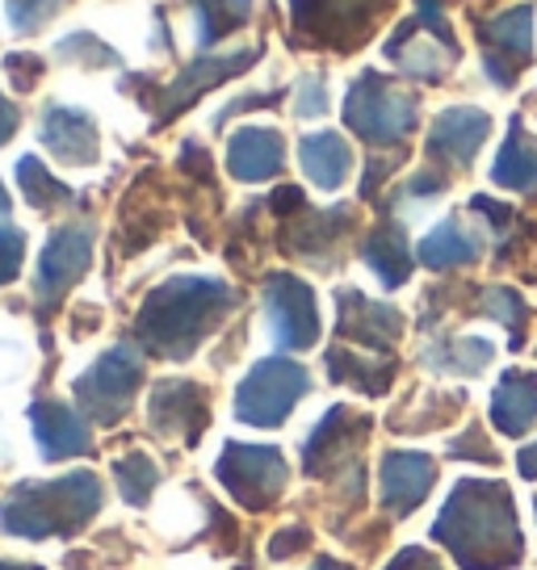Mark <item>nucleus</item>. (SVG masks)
<instances>
[{"instance_id":"2eb2a0df","label":"nucleus","mask_w":537,"mask_h":570,"mask_svg":"<svg viewBox=\"0 0 537 570\" xmlns=\"http://www.w3.org/2000/svg\"><path fill=\"white\" fill-rule=\"evenodd\" d=\"M336 332L361 348L391 353L394 340L403 336V315L387 303H370L361 289H341L336 294Z\"/></svg>"},{"instance_id":"3c124183","label":"nucleus","mask_w":537,"mask_h":570,"mask_svg":"<svg viewBox=\"0 0 537 570\" xmlns=\"http://www.w3.org/2000/svg\"><path fill=\"white\" fill-rule=\"evenodd\" d=\"M0 570H42V567H21V562H9V558H0Z\"/></svg>"},{"instance_id":"72a5a7b5","label":"nucleus","mask_w":537,"mask_h":570,"mask_svg":"<svg viewBox=\"0 0 537 570\" xmlns=\"http://www.w3.org/2000/svg\"><path fill=\"white\" fill-rule=\"evenodd\" d=\"M4 4H9V21H13V30L35 35V30H42L55 13L68 4V0H4Z\"/></svg>"},{"instance_id":"b1692460","label":"nucleus","mask_w":537,"mask_h":570,"mask_svg":"<svg viewBox=\"0 0 537 570\" xmlns=\"http://www.w3.org/2000/svg\"><path fill=\"white\" fill-rule=\"evenodd\" d=\"M361 256H365V265L374 268V277L387 289H399V285L412 277V248H408V232L399 223L374 227L370 239L361 244Z\"/></svg>"},{"instance_id":"603ef678","label":"nucleus","mask_w":537,"mask_h":570,"mask_svg":"<svg viewBox=\"0 0 537 570\" xmlns=\"http://www.w3.org/2000/svg\"><path fill=\"white\" fill-rule=\"evenodd\" d=\"M9 210V194H4V185H0V214Z\"/></svg>"},{"instance_id":"c03bdc74","label":"nucleus","mask_w":537,"mask_h":570,"mask_svg":"<svg viewBox=\"0 0 537 570\" xmlns=\"http://www.w3.org/2000/svg\"><path fill=\"white\" fill-rule=\"evenodd\" d=\"M268 210H273V214H294V210H306L303 189H294V185H282L277 194L268 197Z\"/></svg>"},{"instance_id":"e433bc0d","label":"nucleus","mask_w":537,"mask_h":570,"mask_svg":"<svg viewBox=\"0 0 537 570\" xmlns=\"http://www.w3.org/2000/svg\"><path fill=\"white\" fill-rule=\"evenodd\" d=\"M26 261V235L18 227H0V285H9Z\"/></svg>"},{"instance_id":"393cba45","label":"nucleus","mask_w":537,"mask_h":570,"mask_svg":"<svg viewBox=\"0 0 537 570\" xmlns=\"http://www.w3.org/2000/svg\"><path fill=\"white\" fill-rule=\"evenodd\" d=\"M416 261L432 273H446V268H466L479 261V239L466 232L458 218H446V223H437L424 239H420V248H416Z\"/></svg>"},{"instance_id":"58836bf2","label":"nucleus","mask_w":537,"mask_h":570,"mask_svg":"<svg viewBox=\"0 0 537 570\" xmlns=\"http://www.w3.org/2000/svg\"><path fill=\"white\" fill-rule=\"evenodd\" d=\"M299 106L294 114L299 118H320L323 109H328V85H323V76H306L303 85H299V97H294Z\"/></svg>"},{"instance_id":"6ab92c4d","label":"nucleus","mask_w":537,"mask_h":570,"mask_svg":"<svg viewBox=\"0 0 537 570\" xmlns=\"http://www.w3.org/2000/svg\"><path fill=\"white\" fill-rule=\"evenodd\" d=\"M42 147L64 164L85 168V164H97V156H101V135H97V122L85 109L51 106L42 118Z\"/></svg>"},{"instance_id":"49530a36","label":"nucleus","mask_w":537,"mask_h":570,"mask_svg":"<svg viewBox=\"0 0 537 570\" xmlns=\"http://www.w3.org/2000/svg\"><path fill=\"white\" fill-rule=\"evenodd\" d=\"M18 122H21L18 106H13L9 97H0V142H9L13 135H18Z\"/></svg>"},{"instance_id":"f257e3e1","label":"nucleus","mask_w":537,"mask_h":570,"mask_svg":"<svg viewBox=\"0 0 537 570\" xmlns=\"http://www.w3.org/2000/svg\"><path fill=\"white\" fill-rule=\"evenodd\" d=\"M432 541L446 546L462 570H512L525 553V537L508 487L462 479L432 524Z\"/></svg>"},{"instance_id":"4468645a","label":"nucleus","mask_w":537,"mask_h":570,"mask_svg":"<svg viewBox=\"0 0 537 570\" xmlns=\"http://www.w3.org/2000/svg\"><path fill=\"white\" fill-rule=\"evenodd\" d=\"M487 135H491V114L487 109L449 106L437 114L424 151H429L432 160L449 164V168H470V160L479 156Z\"/></svg>"},{"instance_id":"a211bd4d","label":"nucleus","mask_w":537,"mask_h":570,"mask_svg":"<svg viewBox=\"0 0 537 570\" xmlns=\"http://www.w3.org/2000/svg\"><path fill=\"white\" fill-rule=\"evenodd\" d=\"M30 432L38 441V453L47 462L59 458H80L92 449V432L80 420V411H72L68 403H55V399H38L30 407Z\"/></svg>"},{"instance_id":"a878e982","label":"nucleus","mask_w":537,"mask_h":570,"mask_svg":"<svg viewBox=\"0 0 537 570\" xmlns=\"http://www.w3.org/2000/svg\"><path fill=\"white\" fill-rule=\"evenodd\" d=\"M328 377L332 382H341V386H353V391L361 394H387L394 382V365L387 361V356H361L353 353V348H344V344H336V348H328Z\"/></svg>"},{"instance_id":"a18cd8bd","label":"nucleus","mask_w":537,"mask_h":570,"mask_svg":"<svg viewBox=\"0 0 537 570\" xmlns=\"http://www.w3.org/2000/svg\"><path fill=\"white\" fill-rule=\"evenodd\" d=\"M387 570H441V567H437V558H432V553H424V550H403Z\"/></svg>"},{"instance_id":"4be33fe9","label":"nucleus","mask_w":537,"mask_h":570,"mask_svg":"<svg viewBox=\"0 0 537 570\" xmlns=\"http://www.w3.org/2000/svg\"><path fill=\"white\" fill-rule=\"evenodd\" d=\"M491 180H496L500 189L537 197V139L525 130L520 118L508 122V139H504L496 164H491Z\"/></svg>"},{"instance_id":"412c9836","label":"nucleus","mask_w":537,"mask_h":570,"mask_svg":"<svg viewBox=\"0 0 537 570\" xmlns=\"http://www.w3.org/2000/svg\"><path fill=\"white\" fill-rule=\"evenodd\" d=\"M491 424L504 436H525L537 424V370H508L491 394Z\"/></svg>"},{"instance_id":"c85d7f7f","label":"nucleus","mask_w":537,"mask_h":570,"mask_svg":"<svg viewBox=\"0 0 537 570\" xmlns=\"http://www.w3.org/2000/svg\"><path fill=\"white\" fill-rule=\"evenodd\" d=\"M353 227V210L349 206H336V210H320V214H303V227H290V248L303 252L306 261L323 265L328 248L341 244V235Z\"/></svg>"},{"instance_id":"a19ab883","label":"nucleus","mask_w":537,"mask_h":570,"mask_svg":"<svg viewBox=\"0 0 537 570\" xmlns=\"http://www.w3.org/2000/svg\"><path fill=\"white\" fill-rule=\"evenodd\" d=\"M306 546H311V533H306L303 524H290V529H282V533L268 541V558L282 562V558H290V553H303Z\"/></svg>"},{"instance_id":"f03ea898","label":"nucleus","mask_w":537,"mask_h":570,"mask_svg":"<svg viewBox=\"0 0 537 570\" xmlns=\"http://www.w3.org/2000/svg\"><path fill=\"white\" fill-rule=\"evenodd\" d=\"M235 294L227 282L215 277H168L147 294L135 315V340L152 356L189 361L197 344L232 315Z\"/></svg>"},{"instance_id":"79ce46f5","label":"nucleus","mask_w":537,"mask_h":570,"mask_svg":"<svg viewBox=\"0 0 537 570\" xmlns=\"http://www.w3.org/2000/svg\"><path fill=\"white\" fill-rule=\"evenodd\" d=\"M403 197H412V202H429V197L446 194V177L441 173H416L403 189H399Z\"/></svg>"},{"instance_id":"aec40b11","label":"nucleus","mask_w":537,"mask_h":570,"mask_svg":"<svg viewBox=\"0 0 537 570\" xmlns=\"http://www.w3.org/2000/svg\"><path fill=\"white\" fill-rule=\"evenodd\" d=\"M227 168H232L235 180H273L282 168H286V142L277 130L268 126H244L232 135V147H227Z\"/></svg>"},{"instance_id":"09e8293b","label":"nucleus","mask_w":537,"mask_h":570,"mask_svg":"<svg viewBox=\"0 0 537 570\" xmlns=\"http://www.w3.org/2000/svg\"><path fill=\"white\" fill-rule=\"evenodd\" d=\"M517 470H520V479H537V445H529L525 453H520Z\"/></svg>"},{"instance_id":"37998d69","label":"nucleus","mask_w":537,"mask_h":570,"mask_svg":"<svg viewBox=\"0 0 537 570\" xmlns=\"http://www.w3.org/2000/svg\"><path fill=\"white\" fill-rule=\"evenodd\" d=\"M470 210L475 214H484V218H491V223H496V232H504V227H508V223H512V218H517V214L508 210V206H504V202H496V197H470Z\"/></svg>"},{"instance_id":"8fccbe9b","label":"nucleus","mask_w":537,"mask_h":570,"mask_svg":"<svg viewBox=\"0 0 537 570\" xmlns=\"http://www.w3.org/2000/svg\"><path fill=\"white\" fill-rule=\"evenodd\" d=\"M311 570H353V567H344V562H336V558H320Z\"/></svg>"},{"instance_id":"c756f323","label":"nucleus","mask_w":537,"mask_h":570,"mask_svg":"<svg viewBox=\"0 0 537 570\" xmlns=\"http://www.w3.org/2000/svg\"><path fill=\"white\" fill-rule=\"evenodd\" d=\"M114 479H118V491L130 508H147L152 491L160 487V470L147 453H126L123 462H114Z\"/></svg>"},{"instance_id":"cd10ccee","label":"nucleus","mask_w":537,"mask_h":570,"mask_svg":"<svg viewBox=\"0 0 537 570\" xmlns=\"http://www.w3.org/2000/svg\"><path fill=\"white\" fill-rule=\"evenodd\" d=\"M496 356V344L484 336H458V340H437L432 348L420 353L424 370H437V374H458V377H475L484 374Z\"/></svg>"},{"instance_id":"f704fd0d","label":"nucleus","mask_w":537,"mask_h":570,"mask_svg":"<svg viewBox=\"0 0 537 570\" xmlns=\"http://www.w3.org/2000/svg\"><path fill=\"white\" fill-rule=\"evenodd\" d=\"M416 21H420V30H429L441 47H449V51L458 55V38H453V30H449L441 0H416Z\"/></svg>"},{"instance_id":"6e6552de","label":"nucleus","mask_w":537,"mask_h":570,"mask_svg":"<svg viewBox=\"0 0 537 570\" xmlns=\"http://www.w3.org/2000/svg\"><path fill=\"white\" fill-rule=\"evenodd\" d=\"M215 474L240 508H248V512H265V508H273V503L282 499V491H286L290 465H286V458H282V449L235 445L232 441V445L223 449Z\"/></svg>"},{"instance_id":"c9c22d12","label":"nucleus","mask_w":537,"mask_h":570,"mask_svg":"<svg viewBox=\"0 0 537 570\" xmlns=\"http://www.w3.org/2000/svg\"><path fill=\"white\" fill-rule=\"evenodd\" d=\"M449 458H470V462H484V465H496L500 462V453L487 445V436H484V428H466L458 441H449Z\"/></svg>"},{"instance_id":"ea45409f","label":"nucleus","mask_w":537,"mask_h":570,"mask_svg":"<svg viewBox=\"0 0 537 570\" xmlns=\"http://www.w3.org/2000/svg\"><path fill=\"white\" fill-rule=\"evenodd\" d=\"M4 68H9L13 89H21V92H30L38 80H42V59H38V55H9Z\"/></svg>"},{"instance_id":"2f4dec72","label":"nucleus","mask_w":537,"mask_h":570,"mask_svg":"<svg viewBox=\"0 0 537 570\" xmlns=\"http://www.w3.org/2000/svg\"><path fill=\"white\" fill-rule=\"evenodd\" d=\"M479 315L487 320H500L508 332H512V348L525 344V320H529V311H525V298H520L517 289H508V285H491L479 294V306H475Z\"/></svg>"},{"instance_id":"ddd939ff","label":"nucleus","mask_w":537,"mask_h":570,"mask_svg":"<svg viewBox=\"0 0 537 570\" xmlns=\"http://www.w3.org/2000/svg\"><path fill=\"white\" fill-rule=\"evenodd\" d=\"M365 432H370V420H365V415H358L353 407H332L320 424L311 428V436H306L303 470L311 479L336 474V470L358 453V445L365 441Z\"/></svg>"},{"instance_id":"0eeeda50","label":"nucleus","mask_w":537,"mask_h":570,"mask_svg":"<svg viewBox=\"0 0 537 570\" xmlns=\"http://www.w3.org/2000/svg\"><path fill=\"white\" fill-rule=\"evenodd\" d=\"M139 386H144V356L135 344H118L92 361L89 374L76 377V403L89 411V420L109 428L130 411Z\"/></svg>"},{"instance_id":"7c9ffc66","label":"nucleus","mask_w":537,"mask_h":570,"mask_svg":"<svg viewBox=\"0 0 537 570\" xmlns=\"http://www.w3.org/2000/svg\"><path fill=\"white\" fill-rule=\"evenodd\" d=\"M18 180H21V194H26V202H30L35 210H55V206L72 202V189H68L64 180H55L35 156H26V160L18 164Z\"/></svg>"},{"instance_id":"20e7f679","label":"nucleus","mask_w":537,"mask_h":570,"mask_svg":"<svg viewBox=\"0 0 537 570\" xmlns=\"http://www.w3.org/2000/svg\"><path fill=\"white\" fill-rule=\"evenodd\" d=\"M420 122L416 97L394 89L382 71H361L344 92V126L370 147H399Z\"/></svg>"},{"instance_id":"de8ad7c7","label":"nucleus","mask_w":537,"mask_h":570,"mask_svg":"<svg viewBox=\"0 0 537 570\" xmlns=\"http://www.w3.org/2000/svg\"><path fill=\"white\" fill-rule=\"evenodd\" d=\"M394 164H399V160H374V164H370V173H365V185H361V194L374 197V189H378V185H382L387 177H391Z\"/></svg>"},{"instance_id":"9d476101","label":"nucleus","mask_w":537,"mask_h":570,"mask_svg":"<svg viewBox=\"0 0 537 570\" xmlns=\"http://www.w3.org/2000/svg\"><path fill=\"white\" fill-rule=\"evenodd\" d=\"M484 76L496 89H512L520 71L534 63V4H512L508 13L479 26Z\"/></svg>"},{"instance_id":"473e14b6","label":"nucleus","mask_w":537,"mask_h":570,"mask_svg":"<svg viewBox=\"0 0 537 570\" xmlns=\"http://www.w3.org/2000/svg\"><path fill=\"white\" fill-rule=\"evenodd\" d=\"M252 18V0H202V21H197V42L211 47L223 35L240 30Z\"/></svg>"},{"instance_id":"f8f14e48","label":"nucleus","mask_w":537,"mask_h":570,"mask_svg":"<svg viewBox=\"0 0 537 570\" xmlns=\"http://www.w3.org/2000/svg\"><path fill=\"white\" fill-rule=\"evenodd\" d=\"M89 261H92L89 227H59L51 235V244L42 248V256H38V273H35L38 303H59L89 273Z\"/></svg>"},{"instance_id":"5701e85b","label":"nucleus","mask_w":537,"mask_h":570,"mask_svg":"<svg viewBox=\"0 0 537 570\" xmlns=\"http://www.w3.org/2000/svg\"><path fill=\"white\" fill-rule=\"evenodd\" d=\"M299 164H303V173L320 189H341L349 173H353V147L336 135V130H320V135H306L299 142Z\"/></svg>"},{"instance_id":"1a4fd4ad","label":"nucleus","mask_w":537,"mask_h":570,"mask_svg":"<svg viewBox=\"0 0 537 570\" xmlns=\"http://www.w3.org/2000/svg\"><path fill=\"white\" fill-rule=\"evenodd\" d=\"M265 320L268 336L286 353H303L320 340V306L315 289L294 273H268L265 282Z\"/></svg>"},{"instance_id":"bb28decb","label":"nucleus","mask_w":537,"mask_h":570,"mask_svg":"<svg viewBox=\"0 0 537 570\" xmlns=\"http://www.w3.org/2000/svg\"><path fill=\"white\" fill-rule=\"evenodd\" d=\"M416 35V21H403L399 30H394V38L387 42V59L391 63H399V68L408 71V76H424V80H441L449 68V59L458 63V55L446 51L441 42H420Z\"/></svg>"},{"instance_id":"4c0bfd02","label":"nucleus","mask_w":537,"mask_h":570,"mask_svg":"<svg viewBox=\"0 0 537 570\" xmlns=\"http://www.w3.org/2000/svg\"><path fill=\"white\" fill-rule=\"evenodd\" d=\"M59 55L72 59V63H118V55L101 42H92L89 35H72L68 42H59Z\"/></svg>"},{"instance_id":"39448f33","label":"nucleus","mask_w":537,"mask_h":570,"mask_svg":"<svg viewBox=\"0 0 537 570\" xmlns=\"http://www.w3.org/2000/svg\"><path fill=\"white\" fill-rule=\"evenodd\" d=\"M290 9L299 42L353 51L370 38V30L391 9V0H290Z\"/></svg>"},{"instance_id":"7ed1b4c3","label":"nucleus","mask_w":537,"mask_h":570,"mask_svg":"<svg viewBox=\"0 0 537 570\" xmlns=\"http://www.w3.org/2000/svg\"><path fill=\"white\" fill-rule=\"evenodd\" d=\"M101 512V479L92 470H72L51 482H21L0 499V533L47 541L80 533Z\"/></svg>"},{"instance_id":"423d86ee","label":"nucleus","mask_w":537,"mask_h":570,"mask_svg":"<svg viewBox=\"0 0 537 570\" xmlns=\"http://www.w3.org/2000/svg\"><path fill=\"white\" fill-rule=\"evenodd\" d=\"M306 391H311V377L299 361L265 356V361L252 365V374L235 391V420H244L252 428L286 424V415Z\"/></svg>"},{"instance_id":"864d4df0","label":"nucleus","mask_w":537,"mask_h":570,"mask_svg":"<svg viewBox=\"0 0 537 570\" xmlns=\"http://www.w3.org/2000/svg\"><path fill=\"white\" fill-rule=\"evenodd\" d=\"M534 508H537V499H534Z\"/></svg>"},{"instance_id":"dca6fc26","label":"nucleus","mask_w":537,"mask_h":570,"mask_svg":"<svg viewBox=\"0 0 537 570\" xmlns=\"http://www.w3.org/2000/svg\"><path fill=\"white\" fill-rule=\"evenodd\" d=\"M432 482H437V462L429 453H387L382 458V508L391 517H412L416 508L429 499Z\"/></svg>"},{"instance_id":"f3484780","label":"nucleus","mask_w":537,"mask_h":570,"mask_svg":"<svg viewBox=\"0 0 537 570\" xmlns=\"http://www.w3.org/2000/svg\"><path fill=\"white\" fill-rule=\"evenodd\" d=\"M261 59V47H244V51H232V55H206V59H197V63H189V68L180 71L177 80L164 89L160 97V122L164 118H177L180 109L194 101L197 92H211L215 85H223V80H232V76H240L244 68H252Z\"/></svg>"},{"instance_id":"9b49d317","label":"nucleus","mask_w":537,"mask_h":570,"mask_svg":"<svg viewBox=\"0 0 537 570\" xmlns=\"http://www.w3.org/2000/svg\"><path fill=\"white\" fill-rule=\"evenodd\" d=\"M211 424V399L197 382L173 377L152 391V428L164 441H180V445H197L202 432Z\"/></svg>"}]
</instances>
